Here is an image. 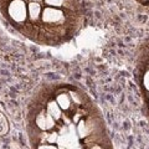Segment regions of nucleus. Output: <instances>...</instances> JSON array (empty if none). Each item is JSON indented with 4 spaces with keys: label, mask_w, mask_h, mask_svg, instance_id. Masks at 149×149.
<instances>
[{
    "label": "nucleus",
    "mask_w": 149,
    "mask_h": 149,
    "mask_svg": "<svg viewBox=\"0 0 149 149\" xmlns=\"http://www.w3.org/2000/svg\"><path fill=\"white\" fill-rule=\"evenodd\" d=\"M42 20L47 24H57L61 20H63V13L56 9L46 8L42 11Z\"/></svg>",
    "instance_id": "1"
},
{
    "label": "nucleus",
    "mask_w": 149,
    "mask_h": 149,
    "mask_svg": "<svg viewBox=\"0 0 149 149\" xmlns=\"http://www.w3.org/2000/svg\"><path fill=\"white\" fill-rule=\"evenodd\" d=\"M10 15L17 22L24 21L26 19V6L21 1H15L10 6Z\"/></svg>",
    "instance_id": "2"
},
{
    "label": "nucleus",
    "mask_w": 149,
    "mask_h": 149,
    "mask_svg": "<svg viewBox=\"0 0 149 149\" xmlns=\"http://www.w3.org/2000/svg\"><path fill=\"white\" fill-rule=\"evenodd\" d=\"M36 124L37 127L42 130H49V129H52L54 125H55V119L51 117V116L47 113V111L45 113H41L36 117Z\"/></svg>",
    "instance_id": "3"
},
{
    "label": "nucleus",
    "mask_w": 149,
    "mask_h": 149,
    "mask_svg": "<svg viewBox=\"0 0 149 149\" xmlns=\"http://www.w3.org/2000/svg\"><path fill=\"white\" fill-rule=\"evenodd\" d=\"M61 108H60V106L57 104V102H50L47 104V113L52 117L55 120H57L61 118Z\"/></svg>",
    "instance_id": "4"
},
{
    "label": "nucleus",
    "mask_w": 149,
    "mask_h": 149,
    "mask_svg": "<svg viewBox=\"0 0 149 149\" xmlns=\"http://www.w3.org/2000/svg\"><path fill=\"white\" fill-rule=\"evenodd\" d=\"M56 102H57V104L60 106V108L65 109V111H67L70 107H71V97H70L67 93L58 95L57 98H56Z\"/></svg>",
    "instance_id": "5"
},
{
    "label": "nucleus",
    "mask_w": 149,
    "mask_h": 149,
    "mask_svg": "<svg viewBox=\"0 0 149 149\" xmlns=\"http://www.w3.org/2000/svg\"><path fill=\"white\" fill-rule=\"evenodd\" d=\"M40 14V6L37 4H30V17L31 20H36Z\"/></svg>",
    "instance_id": "6"
},
{
    "label": "nucleus",
    "mask_w": 149,
    "mask_h": 149,
    "mask_svg": "<svg viewBox=\"0 0 149 149\" xmlns=\"http://www.w3.org/2000/svg\"><path fill=\"white\" fill-rule=\"evenodd\" d=\"M57 141H58V134H57V133H56V132H51V133H49V136H47V143H50V144H55Z\"/></svg>",
    "instance_id": "7"
},
{
    "label": "nucleus",
    "mask_w": 149,
    "mask_h": 149,
    "mask_svg": "<svg viewBox=\"0 0 149 149\" xmlns=\"http://www.w3.org/2000/svg\"><path fill=\"white\" fill-rule=\"evenodd\" d=\"M45 3L50 6H61L63 0H45Z\"/></svg>",
    "instance_id": "8"
},
{
    "label": "nucleus",
    "mask_w": 149,
    "mask_h": 149,
    "mask_svg": "<svg viewBox=\"0 0 149 149\" xmlns=\"http://www.w3.org/2000/svg\"><path fill=\"white\" fill-rule=\"evenodd\" d=\"M37 149H58L54 144H50V143H42V144H39L37 146Z\"/></svg>",
    "instance_id": "9"
},
{
    "label": "nucleus",
    "mask_w": 149,
    "mask_h": 149,
    "mask_svg": "<svg viewBox=\"0 0 149 149\" xmlns=\"http://www.w3.org/2000/svg\"><path fill=\"white\" fill-rule=\"evenodd\" d=\"M144 87L149 91V71L144 74Z\"/></svg>",
    "instance_id": "10"
}]
</instances>
